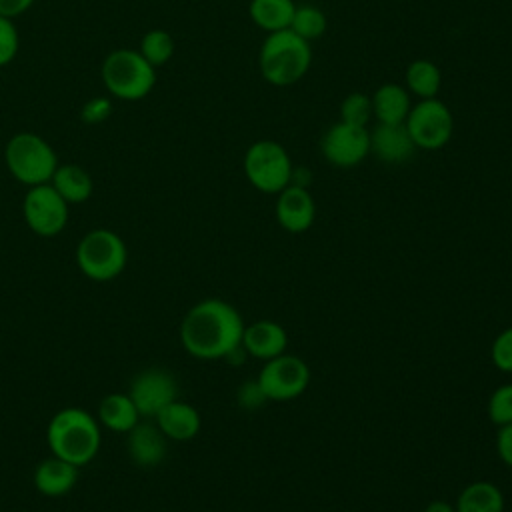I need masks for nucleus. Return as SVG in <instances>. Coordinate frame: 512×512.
<instances>
[{
  "instance_id": "27",
  "label": "nucleus",
  "mask_w": 512,
  "mask_h": 512,
  "mask_svg": "<svg viewBox=\"0 0 512 512\" xmlns=\"http://www.w3.org/2000/svg\"><path fill=\"white\" fill-rule=\"evenodd\" d=\"M372 116V98L362 92H352L340 102V120L346 124L366 126Z\"/></svg>"
},
{
  "instance_id": "32",
  "label": "nucleus",
  "mask_w": 512,
  "mask_h": 512,
  "mask_svg": "<svg viewBox=\"0 0 512 512\" xmlns=\"http://www.w3.org/2000/svg\"><path fill=\"white\" fill-rule=\"evenodd\" d=\"M236 398H238V404L242 408H246V410H256V408L262 406V402H266V398H264V394H262V390H260L256 380L242 382L240 388H238Z\"/></svg>"
},
{
  "instance_id": "36",
  "label": "nucleus",
  "mask_w": 512,
  "mask_h": 512,
  "mask_svg": "<svg viewBox=\"0 0 512 512\" xmlns=\"http://www.w3.org/2000/svg\"><path fill=\"white\" fill-rule=\"evenodd\" d=\"M424 512H456V508L450 502H446V500H432L424 508Z\"/></svg>"
},
{
  "instance_id": "5",
  "label": "nucleus",
  "mask_w": 512,
  "mask_h": 512,
  "mask_svg": "<svg viewBox=\"0 0 512 512\" xmlns=\"http://www.w3.org/2000/svg\"><path fill=\"white\" fill-rule=\"evenodd\" d=\"M4 162L14 180L24 186L48 184L58 168L56 150L34 132H16L4 146Z\"/></svg>"
},
{
  "instance_id": "34",
  "label": "nucleus",
  "mask_w": 512,
  "mask_h": 512,
  "mask_svg": "<svg viewBox=\"0 0 512 512\" xmlns=\"http://www.w3.org/2000/svg\"><path fill=\"white\" fill-rule=\"evenodd\" d=\"M36 0H0V16L6 18H18L20 14H24L28 8H32Z\"/></svg>"
},
{
  "instance_id": "20",
  "label": "nucleus",
  "mask_w": 512,
  "mask_h": 512,
  "mask_svg": "<svg viewBox=\"0 0 512 512\" xmlns=\"http://www.w3.org/2000/svg\"><path fill=\"white\" fill-rule=\"evenodd\" d=\"M140 418L142 416L136 410L128 392L126 394L124 392L108 394L98 404V422H100V426H104L112 432L128 434L140 422Z\"/></svg>"
},
{
  "instance_id": "19",
  "label": "nucleus",
  "mask_w": 512,
  "mask_h": 512,
  "mask_svg": "<svg viewBox=\"0 0 512 512\" xmlns=\"http://www.w3.org/2000/svg\"><path fill=\"white\" fill-rule=\"evenodd\" d=\"M370 98H372V114L376 116L378 122H386V124L404 122L412 108L410 92L406 90V86L394 84V82L378 86Z\"/></svg>"
},
{
  "instance_id": "7",
  "label": "nucleus",
  "mask_w": 512,
  "mask_h": 512,
  "mask_svg": "<svg viewBox=\"0 0 512 512\" xmlns=\"http://www.w3.org/2000/svg\"><path fill=\"white\" fill-rule=\"evenodd\" d=\"M246 180L264 194H278L290 184L292 160L288 150L276 140H256L244 154Z\"/></svg>"
},
{
  "instance_id": "11",
  "label": "nucleus",
  "mask_w": 512,
  "mask_h": 512,
  "mask_svg": "<svg viewBox=\"0 0 512 512\" xmlns=\"http://www.w3.org/2000/svg\"><path fill=\"white\" fill-rule=\"evenodd\" d=\"M324 160L336 168L358 166L370 154V134L366 126L334 122L320 140Z\"/></svg>"
},
{
  "instance_id": "30",
  "label": "nucleus",
  "mask_w": 512,
  "mask_h": 512,
  "mask_svg": "<svg viewBox=\"0 0 512 512\" xmlns=\"http://www.w3.org/2000/svg\"><path fill=\"white\" fill-rule=\"evenodd\" d=\"M490 358L500 372L512 374V328H504L490 346Z\"/></svg>"
},
{
  "instance_id": "12",
  "label": "nucleus",
  "mask_w": 512,
  "mask_h": 512,
  "mask_svg": "<svg viewBox=\"0 0 512 512\" xmlns=\"http://www.w3.org/2000/svg\"><path fill=\"white\" fill-rule=\"evenodd\" d=\"M128 396L140 416L154 418L164 406L178 398V384L168 370L148 368L132 380Z\"/></svg>"
},
{
  "instance_id": "17",
  "label": "nucleus",
  "mask_w": 512,
  "mask_h": 512,
  "mask_svg": "<svg viewBox=\"0 0 512 512\" xmlns=\"http://www.w3.org/2000/svg\"><path fill=\"white\" fill-rule=\"evenodd\" d=\"M76 482H78V466L58 456H50L42 460L34 470V486L42 496H48V498H58L68 494Z\"/></svg>"
},
{
  "instance_id": "15",
  "label": "nucleus",
  "mask_w": 512,
  "mask_h": 512,
  "mask_svg": "<svg viewBox=\"0 0 512 512\" xmlns=\"http://www.w3.org/2000/svg\"><path fill=\"white\" fill-rule=\"evenodd\" d=\"M242 346L248 356L266 362L284 354L288 346V334L284 326L274 320H256L244 326Z\"/></svg>"
},
{
  "instance_id": "29",
  "label": "nucleus",
  "mask_w": 512,
  "mask_h": 512,
  "mask_svg": "<svg viewBox=\"0 0 512 512\" xmlns=\"http://www.w3.org/2000/svg\"><path fill=\"white\" fill-rule=\"evenodd\" d=\"M20 48V36L18 28L12 18L0 16V68L8 66Z\"/></svg>"
},
{
  "instance_id": "23",
  "label": "nucleus",
  "mask_w": 512,
  "mask_h": 512,
  "mask_svg": "<svg viewBox=\"0 0 512 512\" xmlns=\"http://www.w3.org/2000/svg\"><path fill=\"white\" fill-rule=\"evenodd\" d=\"M296 4L294 0H250L248 16L264 32H278L290 26Z\"/></svg>"
},
{
  "instance_id": "8",
  "label": "nucleus",
  "mask_w": 512,
  "mask_h": 512,
  "mask_svg": "<svg viewBox=\"0 0 512 512\" xmlns=\"http://www.w3.org/2000/svg\"><path fill=\"white\" fill-rule=\"evenodd\" d=\"M404 124L414 146L420 150L444 148L454 132V116L450 108L438 98L418 100L410 108Z\"/></svg>"
},
{
  "instance_id": "6",
  "label": "nucleus",
  "mask_w": 512,
  "mask_h": 512,
  "mask_svg": "<svg viewBox=\"0 0 512 512\" xmlns=\"http://www.w3.org/2000/svg\"><path fill=\"white\" fill-rule=\"evenodd\" d=\"M128 250L124 240L108 230L94 228L76 246V264L84 276L96 282L114 280L126 266Z\"/></svg>"
},
{
  "instance_id": "28",
  "label": "nucleus",
  "mask_w": 512,
  "mask_h": 512,
  "mask_svg": "<svg viewBox=\"0 0 512 512\" xmlns=\"http://www.w3.org/2000/svg\"><path fill=\"white\" fill-rule=\"evenodd\" d=\"M488 418L496 426H504L512 422V382L498 386L488 398Z\"/></svg>"
},
{
  "instance_id": "2",
  "label": "nucleus",
  "mask_w": 512,
  "mask_h": 512,
  "mask_svg": "<svg viewBox=\"0 0 512 512\" xmlns=\"http://www.w3.org/2000/svg\"><path fill=\"white\" fill-rule=\"evenodd\" d=\"M46 440L52 456L80 468L100 450V422L84 408H62L48 422Z\"/></svg>"
},
{
  "instance_id": "18",
  "label": "nucleus",
  "mask_w": 512,
  "mask_h": 512,
  "mask_svg": "<svg viewBox=\"0 0 512 512\" xmlns=\"http://www.w3.org/2000/svg\"><path fill=\"white\" fill-rule=\"evenodd\" d=\"M166 440L156 422H138L128 432V454L138 466H156L166 456Z\"/></svg>"
},
{
  "instance_id": "33",
  "label": "nucleus",
  "mask_w": 512,
  "mask_h": 512,
  "mask_svg": "<svg viewBox=\"0 0 512 512\" xmlns=\"http://www.w3.org/2000/svg\"><path fill=\"white\" fill-rule=\"evenodd\" d=\"M496 452L498 458L512 468V422L498 426V434H496Z\"/></svg>"
},
{
  "instance_id": "9",
  "label": "nucleus",
  "mask_w": 512,
  "mask_h": 512,
  "mask_svg": "<svg viewBox=\"0 0 512 512\" xmlns=\"http://www.w3.org/2000/svg\"><path fill=\"white\" fill-rule=\"evenodd\" d=\"M310 378V368L300 356L280 354L264 362L256 376V382L266 400L286 402L304 394Z\"/></svg>"
},
{
  "instance_id": "3",
  "label": "nucleus",
  "mask_w": 512,
  "mask_h": 512,
  "mask_svg": "<svg viewBox=\"0 0 512 512\" xmlns=\"http://www.w3.org/2000/svg\"><path fill=\"white\" fill-rule=\"evenodd\" d=\"M312 64L310 42L296 36L290 28L270 32L258 52L262 78L272 86H292L304 78Z\"/></svg>"
},
{
  "instance_id": "31",
  "label": "nucleus",
  "mask_w": 512,
  "mask_h": 512,
  "mask_svg": "<svg viewBox=\"0 0 512 512\" xmlns=\"http://www.w3.org/2000/svg\"><path fill=\"white\" fill-rule=\"evenodd\" d=\"M112 110H114V104L108 96H94L82 104L80 120L90 126L102 124L104 120H108L112 116Z\"/></svg>"
},
{
  "instance_id": "26",
  "label": "nucleus",
  "mask_w": 512,
  "mask_h": 512,
  "mask_svg": "<svg viewBox=\"0 0 512 512\" xmlns=\"http://www.w3.org/2000/svg\"><path fill=\"white\" fill-rule=\"evenodd\" d=\"M288 28L302 40L312 42V40H318L320 36H324L326 28H328V18H326L324 10H320L318 6L304 4V6H296Z\"/></svg>"
},
{
  "instance_id": "4",
  "label": "nucleus",
  "mask_w": 512,
  "mask_h": 512,
  "mask_svg": "<svg viewBox=\"0 0 512 512\" xmlns=\"http://www.w3.org/2000/svg\"><path fill=\"white\" fill-rule=\"evenodd\" d=\"M100 76L106 92L124 102L144 100L156 86V68L138 48L112 50L100 66Z\"/></svg>"
},
{
  "instance_id": "24",
  "label": "nucleus",
  "mask_w": 512,
  "mask_h": 512,
  "mask_svg": "<svg viewBox=\"0 0 512 512\" xmlns=\"http://www.w3.org/2000/svg\"><path fill=\"white\" fill-rule=\"evenodd\" d=\"M404 80H406V90L418 96V100L436 98L442 86V72L432 60L418 58L408 64Z\"/></svg>"
},
{
  "instance_id": "22",
  "label": "nucleus",
  "mask_w": 512,
  "mask_h": 512,
  "mask_svg": "<svg viewBox=\"0 0 512 512\" xmlns=\"http://www.w3.org/2000/svg\"><path fill=\"white\" fill-rule=\"evenodd\" d=\"M454 508L456 512H504V494L496 484L478 480L462 488Z\"/></svg>"
},
{
  "instance_id": "16",
  "label": "nucleus",
  "mask_w": 512,
  "mask_h": 512,
  "mask_svg": "<svg viewBox=\"0 0 512 512\" xmlns=\"http://www.w3.org/2000/svg\"><path fill=\"white\" fill-rule=\"evenodd\" d=\"M156 426L168 440L176 442H188L192 440L202 426L198 410L182 400H172L168 406H164L156 416H154Z\"/></svg>"
},
{
  "instance_id": "35",
  "label": "nucleus",
  "mask_w": 512,
  "mask_h": 512,
  "mask_svg": "<svg viewBox=\"0 0 512 512\" xmlns=\"http://www.w3.org/2000/svg\"><path fill=\"white\" fill-rule=\"evenodd\" d=\"M312 182V174L308 168L304 166H296L292 168V178H290V184H296V186H302V188H308V184Z\"/></svg>"
},
{
  "instance_id": "14",
  "label": "nucleus",
  "mask_w": 512,
  "mask_h": 512,
  "mask_svg": "<svg viewBox=\"0 0 512 512\" xmlns=\"http://www.w3.org/2000/svg\"><path fill=\"white\" fill-rule=\"evenodd\" d=\"M370 134V152L376 154L386 164H404L416 152V146L408 134L404 122L386 124L378 122Z\"/></svg>"
},
{
  "instance_id": "10",
  "label": "nucleus",
  "mask_w": 512,
  "mask_h": 512,
  "mask_svg": "<svg viewBox=\"0 0 512 512\" xmlns=\"http://www.w3.org/2000/svg\"><path fill=\"white\" fill-rule=\"evenodd\" d=\"M70 204L52 188V184L30 186L22 200V216L26 226L42 236H58L68 224Z\"/></svg>"
},
{
  "instance_id": "1",
  "label": "nucleus",
  "mask_w": 512,
  "mask_h": 512,
  "mask_svg": "<svg viewBox=\"0 0 512 512\" xmlns=\"http://www.w3.org/2000/svg\"><path fill=\"white\" fill-rule=\"evenodd\" d=\"M244 326L240 312L230 302L206 298L182 318L180 342L198 360H218L242 344Z\"/></svg>"
},
{
  "instance_id": "21",
  "label": "nucleus",
  "mask_w": 512,
  "mask_h": 512,
  "mask_svg": "<svg viewBox=\"0 0 512 512\" xmlns=\"http://www.w3.org/2000/svg\"><path fill=\"white\" fill-rule=\"evenodd\" d=\"M50 184L68 204H82L94 192V180L90 172L78 164H58Z\"/></svg>"
},
{
  "instance_id": "13",
  "label": "nucleus",
  "mask_w": 512,
  "mask_h": 512,
  "mask_svg": "<svg viewBox=\"0 0 512 512\" xmlns=\"http://www.w3.org/2000/svg\"><path fill=\"white\" fill-rule=\"evenodd\" d=\"M276 220L278 224L292 234L306 232L316 218V202L308 188L288 184L284 190L278 192L276 200Z\"/></svg>"
},
{
  "instance_id": "25",
  "label": "nucleus",
  "mask_w": 512,
  "mask_h": 512,
  "mask_svg": "<svg viewBox=\"0 0 512 512\" xmlns=\"http://www.w3.org/2000/svg\"><path fill=\"white\" fill-rule=\"evenodd\" d=\"M138 52L158 70L172 60L176 52V42L168 30L152 28L140 38Z\"/></svg>"
}]
</instances>
